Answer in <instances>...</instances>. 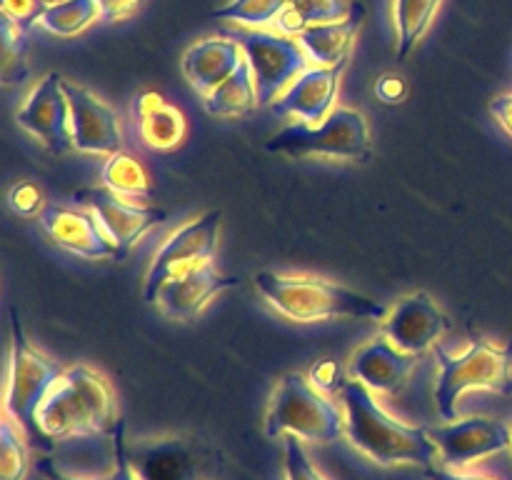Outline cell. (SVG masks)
<instances>
[{
  "instance_id": "5bb4252c",
  "label": "cell",
  "mask_w": 512,
  "mask_h": 480,
  "mask_svg": "<svg viewBox=\"0 0 512 480\" xmlns=\"http://www.w3.org/2000/svg\"><path fill=\"white\" fill-rule=\"evenodd\" d=\"M453 328L448 315L435 305L428 293H413L393 305L383 320V335H388L400 350L423 355Z\"/></svg>"
},
{
  "instance_id": "4316f807",
  "label": "cell",
  "mask_w": 512,
  "mask_h": 480,
  "mask_svg": "<svg viewBox=\"0 0 512 480\" xmlns=\"http://www.w3.org/2000/svg\"><path fill=\"white\" fill-rule=\"evenodd\" d=\"M98 18V0H65V3L48 5L40 25H43L45 30H50L53 35L70 38V35L83 33V30L90 28Z\"/></svg>"
},
{
  "instance_id": "7c38bea8",
  "label": "cell",
  "mask_w": 512,
  "mask_h": 480,
  "mask_svg": "<svg viewBox=\"0 0 512 480\" xmlns=\"http://www.w3.org/2000/svg\"><path fill=\"white\" fill-rule=\"evenodd\" d=\"M20 128L43 140L50 153L60 155L73 148V133H70V105L65 98L63 78L58 73H48L33 93L25 98L23 108L15 115Z\"/></svg>"
},
{
  "instance_id": "83f0119b",
  "label": "cell",
  "mask_w": 512,
  "mask_h": 480,
  "mask_svg": "<svg viewBox=\"0 0 512 480\" xmlns=\"http://www.w3.org/2000/svg\"><path fill=\"white\" fill-rule=\"evenodd\" d=\"M28 463L23 425L13 415L5 413L3 423H0V480H25Z\"/></svg>"
},
{
  "instance_id": "9c48e42d",
  "label": "cell",
  "mask_w": 512,
  "mask_h": 480,
  "mask_svg": "<svg viewBox=\"0 0 512 480\" xmlns=\"http://www.w3.org/2000/svg\"><path fill=\"white\" fill-rule=\"evenodd\" d=\"M218 230H220V210H210L203 218L183 225L168 235L163 245L155 253L148 273H145L143 300L148 305L158 303V293L165 280L178 270L190 268V265L208 263L213 260L215 248H218Z\"/></svg>"
},
{
  "instance_id": "1f68e13d",
  "label": "cell",
  "mask_w": 512,
  "mask_h": 480,
  "mask_svg": "<svg viewBox=\"0 0 512 480\" xmlns=\"http://www.w3.org/2000/svg\"><path fill=\"white\" fill-rule=\"evenodd\" d=\"M0 10H3V18H8L15 28L28 33L33 25L43 20L48 5L43 0H0Z\"/></svg>"
},
{
  "instance_id": "f35d334b",
  "label": "cell",
  "mask_w": 512,
  "mask_h": 480,
  "mask_svg": "<svg viewBox=\"0 0 512 480\" xmlns=\"http://www.w3.org/2000/svg\"><path fill=\"white\" fill-rule=\"evenodd\" d=\"M108 480H143L138 475V470H135L133 460H130L128 453H125L123 443L118 445V455H115V468H113V473H110Z\"/></svg>"
},
{
  "instance_id": "ab89813d",
  "label": "cell",
  "mask_w": 512,
  "mask_h": 480,
  "mask_svg": "<svg viewBox=\"0 0 512 480\" xmlns=\"http://www.w3.org/2000/svg\"><path fill=\"white\" fill-rule=\"evenodd\" d=\"M38 470H40V473H43L45 480H98V478H73V475L60 473V470L55 468V465L50 463V460H40Z\"/></svg>"
},
{
  "instance_id": "e575fe53",
  "label": "cell",
  "mask_w": 512,
  "mask_h": 480,
  "mask_svg": "<svg viewBox=\"0 0 512 480\" xmlns=\"http://www.w3.org/2000/svg\"><path fill=\"white\" fill-rule=\"evenodd\" d=\"M138 5L140 0H98L100 18L105 23H118V20L130 18V15H135Z\"/></svg>"
},
{
  "instance_id": "ac0fdd59",
  "label": "cell",
  "mask_w": 512,
  "mask_h": 480,
  "mask_svg": "<svg viewBox=\"0 0 512 480\" xmlns=\"http://www.w3.org/2000/svg\"><path fill=\"white\" fill-rule=\"evenodd\" d=\"M418 358L420 355L405 353L388 335L380 333L378 338L355 350L353 358H350L348 373L350 378L360 380L375 393L395 395L405 388L410 373L418 365Z\"/></svg>"
},
{
  "instance_id": "f546056e",
  "label": "cell",
  "mask_w": 512,
  "mask_h": 480,
  "mask_svg": "<svg viewBox=\"0 0 512 480\" xmlns=\"http://www.w3.org/2000/svg\"><path fill=\"white\" fill-rule=\"evenodd\" d=\"M25 53H23V30L15 28L8 18H3V75L5 83H15V73L18 80L28 75L25 68Z\"/></svg>"
},
{
  "instance_id": "277c9868",
  "label": "cell",
  "mask_w": 512,
  "mask_h": 480,
  "mask_svg": "<svg viewBox=\"0 0 512 480\" xmlns=\"http://www.w3.org/2000/svg\"><path fill=\"white\" fill-rule=\"evenodd\" d=\"M438 383L435 405L443 420H458V400L465 390L512 393V338L508 345H495L485 338H470L460 353L435 345Z\"/></svg>"
},
{
  "instance_id": "5b68a950",
  "label": "cell",
  "mask_w": 512,
  "mask_h": 480,
  "mask_svg": "<svg viewBox=\"0 0 512 480\" xmlns=\"http://www.w3.org/2000/svg\"><path fill=\"white\" fill-rule=\"evenodd\" d=\"M288 433L308 443H333L345 433L338 403L300 373H288L280 380L265 415V435L270 440Z\"/></svg>"
},
{
  "instance_id": "484cf974",
  "label": "cell",
  "mask_w": 512,
  "mask_h": 480,
  "mask_svg": "<svg viewBox=\"0 0 512 480\" xmlns=\"http://www.w3.org/2000/svg\"><path fill=\"white\" fill-rule=\"evenodd\" d=\"M350 10V5L345 0H290L288 8L280 13V18L275 23H280V28L285 33L298 35L300 30H305L308 25L315 23H330V20L345 18Z\"/></svg>"
},
{
  "instance_id": "8d00e7d4",
  "label": "cell",
  "mask_w": 512,
  "mask_h": 480,
  "mask_svg": "<svg viewBox=\"0 0 512 480\" xmlns=\"http://www.w3.org/2000/svg\"><path fill=\"white\" fill-rule=\"evenodd\" d=\"M375 93L385 100V103H400L408 95V85L400 75H383L375 85Z\"/></svg>"
},
{
  "instance_id": "7402d4cb",
  "label": "cell",
  "mask_w": 512,
  "mask_h": 480,
  "mask_svg": "<svg viewBox=\"0 0 512 480\" xmlns=\"http://www.w3.org/2000/svg\"><path fill=\"white\" fill-rule=\"evenodd\" d=\"M255 105H258V88L248 58L213 93L205 95V110L215 118H240L248 115Z\"/></svg>"
},
{
  "instance_id": "74e56055",
  "label": "cell",
  "mask_w": 512,
  "mask_h": 480,
  "mask_svg": "<svg viewBox=\"0 0 512 480\" xmlns=\"http://www.w3.org/2000/svg\"><path fill=\"white\" fill-rule=\"evenodd\" d=\"M490 113L498 118V123L503 125L505 133L512 138V93L498 95V98L490 100Z\"/></svg>"
},
{
  "instance_id": "8992f818",
  "label": "cell",
  "mask_w": 512,
  "mask_h": 480,
  "mask_svg": "<svg viewBox=\"0 0 512 480\" xmlns=\"http://www.w3.org/2000/svg\"><path fill=\"white\" fill-rule=\"evenodd\" d=\"M270 153L293 155H325V158L355 160L368 163L370 150V125L365 115L355 108H335L323 123H293L275 133L268 140Z\"/></svg>"
},
{
  "instance_id": "e0dca14e",
  "label": "cell",
  "mask_w": 512,
  "mask_h": 480,
  "mask_svg": "<svg viewBox=\"0 0 512 480\" xmlns=\"http://www.w3.org/2000/svg\"><path fill=\"white\" fill-rule=\"evenodd\" d=\"M238 285V278L223 275L213 268V263H198L178 270L163 283L158 293V305L168 318L193 320L215 295Z\"/></svg>"
},
{
  "instance_id": "2e32d148",
  "label": "cell",
  "mask_w": 512,
  "mask_h": 480,
  "mask_svg": "<svg viewBox=\"0 0 512 480\" xmlns=\"http://www.w3.org/2000/svg\"><path fill=\"white\" fill-rule=\"evenodd\" d=\"M345 68H348V60L303 70L270 108H273L275 115H295V118L310 125L323 123L335 110L338 85Z\"/></svg>"
},
{
  "instance_id": "ba28073f",
  "label": "cell",
  "mask_w": 512,
  "mask_h": 480,
  "mask_svg": "<svg viewBox=\"0 0 512 480\" xmlns=\"http://www.w3.org/2000/svg\"><path fill=\"white\" fill-rule=\"evenodd\" d=\"M235 40L253 70L258 105H273L288 90V85L303 70H308V53L290 35L250 30V33H238Z\"/></svg>"
},
{
  "instance_id": "9a60e30c",
  "label": "cell",
  "mask_w": 512,
  "mask_h": 480,
  "mask_svg": "<svg viewBox=\"0 0 512 480\" xmlns=\"http://www.w3.org/2000/svg\"><path fill=\"white\" fill-rule=\"evenodd\" d=\"M38 220L45 233L50 235V240L68 250V253L93 260H120L118 245L110 240V235L105 233L95 213L90 215L83 213V210L63 208L58 203H45Z\"/></svg>"
},
{
  "instance_id": "4fadbf2b",
  "label": "cell",
  "mask_w": 512,
  "mask_h": 480,
  "mask_svg": "<svg viewBox=\"0 0 512 480\" xmlns=\"http://www.w3.org/2000/svg\"><path fill=\"white\" fill-rule=\"evenodd\" d=\"M63 90L70 105L73 148L90 155H113L123 150V128L118 113L80 85L63 80Z\"/></svg>"
},
{
  "instance_id": "d590c367",
  "label": "cell",
  "mask_w": 512,
  "mask_h": 480,
  "mask_svg": "<svg viewBox=\"0 0 512 480\" xmlns=\"http://www.w3.org/2000/svg\"><path fill=\"white\" fill-rule=\"evenodd\" d=\"M423 473L428 480H498L490 473H468V470L448 468V465H440V468L428 465V468H423Z\"/></svg>"
},
{
  "instance_id": "603a6c76",
  "label": "cell",
  "mask_w": 512,
  "mask_h": 480,
  "mask_svg": "<svg viewBox=\"0 0 512 480\" xmlns=\"http://www.w3.org/2000/svg\"><path fill=\"white\" fill-rule=\"evenodd\" d=\"M100 180H103L105 188L123 195V198L148 200L155 195L153 180H150L148 170L140 165V160L123 153V150H118V153L105 158L103 168H100Z\"/></svg>"
},
{
  "instance_id": "60d3db41",
  "label": "cell",
  "mask_w": 512,
  "mask_h": 480,
  "mask_svg": "<svg viewBox=\"0 0 512 480\" xmlns=\"http://www.w3.org/2000/svg\"><path fill=\"white\" fill-rule=\"evenodd\" d=\"M45 5H55V3H65V0H43Z\"/></svg>"
},
{
  "instance_id": "52a82bcc",
  "label": "cell",
  "mask_w": 512,
  "mask_h": 480,
  "mask_svg": "<svg viewBox=\"0 0 512 480\" xmlns=\"http://www.w3.org/2000/svg\"><path fill=\"white\" fill-rule=\"evenodd\" d=\"M13 340H10V368H8V393H5V413L13 415L28 433H38L40 403L50 393L60 375L65 373L63 365L50 355L40 353L30 340L25 338L20 320L13 313Z\"/></svg>"
},
{
  "instance_id": "30bf717a",
  "label": "cell",
  "mask_w": 512,
  "mask_h": 480,
  "mask_svg": "<svg viewBox=\"0 0 512 480\" xmlns=\"http://www.w3.org/2000/svg\"><path fill=\"white\" fill-rule=\"evenodd\" d=\"M430 435L438 445L440 460L448 468H465L475 460L512 448V430L508 425L503 420L483 418V415L448 420L440 428L430 430Z\"/></svg>"
},
{
  "instance_id": "7a4b0ae2",
  "label": "cell",
  "mask_w": 512,
  "mask_h": 480,
  "mask_svg": "<svg viewBox=\"0 0 512 480\" xmlns=\"http://www.w3.org/2000/svg\"><path fill=\"white\" fill-rule=\"evenodd\" d=\"M38 433L48 438H88L118 428V403L108 380L93 368L73 365L40 403Z\"/></svg>"
},
{
  "instance_id": "8fae6325",
  "label": "cell",
  "mask_w": 512,
  "mask_h": 480,
  "mask_svg": "<svg viewBox=\"0 0 512 480\" xmlns=\"http://www.w3.org/2000/svg\"><path fill=\"white\" fill-rule=\"evenodd\" d=\"M75 200L88 205L95 215H98L100 225L105 233L110 235L115 245H118L120 258L130 253L135 243L148 233L153 225L163 223L165 210L153 208V205H140L133 198H123V195L113 193L103 185V188H88L78 190Z\"/></svg>"
},
{
  "instance_id": "6da1fadb",
  "label": "cell",
  "mask_w": 512,
  "mask_h": 480,
  "mask_svg": "<svg viewBox=\"0 0 512 480\" xmlns=\"http://www.w3.org/2000/svg\"><path fill=\"white\" fill-rule=\"evenodd\" d=\"M340 398L345 405V435L353 448L378 465L408 463L428 468L438 458V445L430 428L400 423L398 418L385 413L368 385L360 380H345Z\"/></svg>"
},
{
  "instance_id": "836d02e7",
  "label": "cell",
  "mask_w": 512,
  "mask_h": 480,
  "mask_svg": "<svg viewBox=\"0 0 512 480\" xmlns=\"http://www.w3.org/2000/svg\"><path fill=\"white\" fill-rule=\"evenodd\" d=\"M308 380L315 385L318 390L323 393H340L343 388V370H340L338 360L333 358H323V360H315L313 368H310Z\"/></svg>"
},
{
  "instance_id": "d6986e66",
  "label": "cell",
  "mask_w": 512,
  "mask_h": 480,
  "mask_svg": "<svg viewBox=\"0 0 512 480\" xmlns=\"http://www.w3.org/2000/svg\"><path fill=\"white\" fill-rule=\"evenodd\" d=\"M243 60L245 53L235 38H205L185 50L183 73L190 85L205 98L223 80H228Z\"/></svg>"
},
{
  "instance_id": "d6a6232c",
  "label": "cell",
  "mask_w": 512,
  "mask_h": 480,
  "mask_svg": "<svg viewBox=\"0 0 512 480\" xmlns=\"http://www.w3.org/2000/svg\"><path fill=\"white\" fill-rule=\"evenodd\" d=\"M10 208L18 215H25V218H33V215H40V210L45 208L43 193L35 188L33 183H18L10 188L8 195Z\"/></svg>"
},
{
  "instance_id": "44dd1931",
  "label": "cell",
  "mask_w": 512,
  "mask_h": 480,
  "mask_svg": "<svg viewBox=\"0 0 512 480\" xmlns=\"http://www.w3.org/2000/svg\"><path fill=\"white\" fill-rule=\"evenodd\" d=\"M363 18L365 8L360 3H353L345 18L308 25V28L295 35V40L303 45L308 58L315 60L318 65L343 63V60H348L350 48H353L355 35H358Z\"/></svg>"
},
{
  "instance_id": "f1b7e54d",
  "label": "cell",
  "mask_w": 512,
  "mask_h": 480,
  "mask_svg": "<svg viewBox=\"0 0 512 480\" xmlns=\"http://www.w3.org/2000/svg\"><path fill=\"white\" fill-rule=\"evenodd\" d=\"M290 0H230L223 8L213 10L210 18L233 20L243 25H268L280 18Z\"/></svg>"
},
{
  "instance_id": "3957f363",
  "label": "cell",
  "mask_w": 512,
  "mask_h": 480,
  "mask_svg": "<svg viewBox=\"0 0 512 480\" xmlns=\"http://www.w3.org/2000/svg\"><path fill=\"white\" fill-rule=\"evenodd\" d=\"M255 285L270 305L295 323H315L330 318L385 320L390 308L378 300L360 295L333 280L315 275H288L260 270Z\"/></svg>"
},
{
  "instance_id": "d4e9b609",
  "label": "cell",
  "mask_w": 512,
  "mask_h": 480,
  "mask_svg": "<svg viewBox=\"0 0 512 480\" xmlns=\"http://www.w3.org/2000/svg\"><path fill=\"white\" fill-rule=\"evenodd\" d=\"M443 0H395V30H398V60H405L413 53L428 28L433 25L435 15Z\"/></svg>"
},
{
  "instance_id": "ffe728a7",
  "label": "cell",
  "mask_w": 512,
  "mask_h": 480,
  "mask_svg": "<svg viewBox=\"0 0 512 480\" xmlns=\"http://www.w3.org/2000/svg\"><path fill=\"white\" fill-rule=\"evenodd\" d=\"M133 118L138 123V133L145 148L158 150V153L178 148L188 135V120L180 113V108L170 105L155 90L135 95Z\"/></svg>"
},
{
  "instance_id": "cb8c5ba5",
  "label": "cell",
  "mask_w": 512,
  "mask_h": 480,
  "mask_svg": "<svg viewBox=\"0 0 512 480\" xmlns=\"http://www.w3.org/2000/svg\"><path fill=\"white\" fill-rule=\"evenodd\" d=\"M135 470L143 480H185L188 455L178 440H158L138 450L133 458Z\"/></svg>"
},
{
  "instance_id": "4dcf8cb0",
  "label": "cell",
  "mask_w": 512,
  "mask_h": 480,
  "mask_svg": "<svg viewBox=\"0 0 512 480\" xmlns=\"http://www.w3.org/2000/svg\"><path fill=\"white\" fill-rule=\"evenodd\" d=\"M285 443V475L288 480H328L318 468L313 465V460L308 458L303 448V440L298 435L288 433L283 438Z\"/></svg>"
}]
</instances>
